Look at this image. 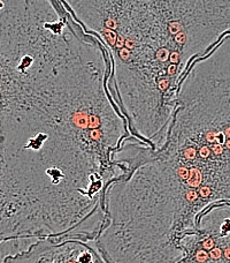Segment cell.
<instances>
[{
    "instance_id": "1",
    "label": "cell",
    "mask_w": 230,
    "mask_h": 263,
    "mask_svg": "<svg viewBox=\"0 0 230 263\" xmlns=\"http://www.w3.org/2000/svg\"><path fill=\"white\" fill-rule=\"evenodd\" d=\"M105 49L64 0H0V263L39 239L96 241L131 133Z\"/></svg>"
},
{
    "instance_id": "2",
    "label": "cell",
    "mask_w": 230,
    "mask_h": 263,
    "mask_svg": "<svg viewBox=\"0 0 230 263\" xmlns=\"http://www.w3.org/2000/svg\"><path fill=\"white\" fill-rule=\"evenodd\" d=\"M230 203V34L190 66L162 139L104 197L107 263H178L204 210Z\"/></svg>"
},
{
    "instance_id": "3",
    "label": "cell",
    "mask_w": 230,
    "mask_h": 263,
    "mask_svg": "<svg viewBox=\"0 0 230 263\" xmlns=\"http://www.w3.org/2000/svg\"><path fill=\"white\" fill-rule=\"evenodd\" d=\"M64 3L109 55V88L131 135L154 147L190 66L230 34V0Z\"/></svg>"
},
{
    "instance_id": "4",
    "label": "cell",
    "mask_w": 230,
    "mask_h": 263,
    "mask_svg": "<svg viewBox=\"0 0 230 263\" xmlns=\"http://www.w3.org/2000/svg\"><path fill=\"white\" fill-rule=\"evenodd\" d=\"M178 263H230V203L220 202L204 210L195 228L177 243Z\"/></svg>"
},
{
    "instance_id": "5",
    "label": "cell",
    "mask_w": 230,
    "mask_h": 263,
    "mask_svg": "<svg viewBox=\"0 0 230 263\" xmlns=\"http://www.w3.org/2000/svg\"><path fill=\"white\" fill-rule=\"evenodd\" d=\"M2 263H107L96 248L79 240L39 239Z\"/></svg>"
}]
</instances>
